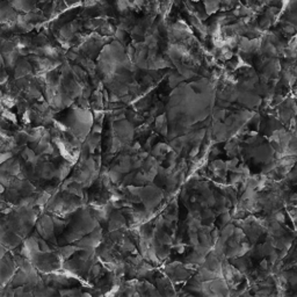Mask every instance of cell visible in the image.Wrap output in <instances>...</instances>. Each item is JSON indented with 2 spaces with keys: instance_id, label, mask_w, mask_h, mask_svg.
<instances>
[{
  "instance_id": "obj_1",
  "label": "cell",
  "mask_w": 297,
  "mask_h": 297,
  "mask_svg": "<svg viewBox=\"0 0 297 297\" xmlns=\"http://www.w3.org/2000/svg\"><path fill=\"white\" fill-rule=\"evenodd\" d=\"M95 234H94V236L92 235V238L89 240H92V239H94V237H95ZM83 241H86V240H83ZM84 245H85V246H92V243H84Z\"/></svg>"
}]
</instances>
